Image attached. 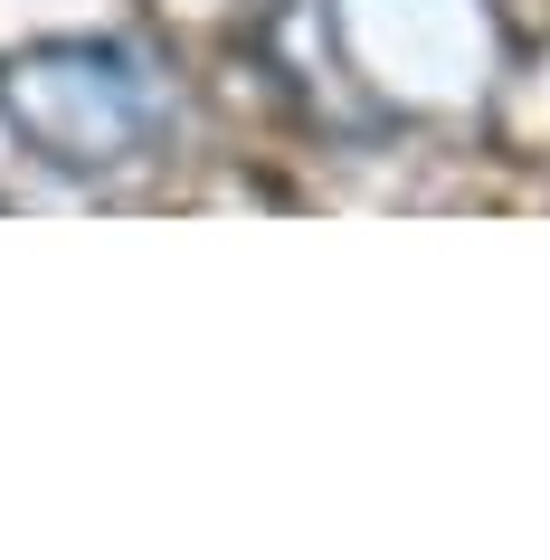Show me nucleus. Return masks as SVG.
Listing matches in <instances>:
<instances>
[{
	"label": "nucleus",
	"mask_w": 550,
	"mask_h": 560,
	"mask_svg": "<svg viewBox=\"0 0 550 560\" xmlns=\"http://www.w3.org/2000/svg\"><path fill=\"white\" fill-rule=\"evenodd\" d=\"M0 124L67 180H124L162 162L180 95L133 38H38L0 58Z\"/></svg>",
	"instance_id": "nucleus-1"
}]
</instances>
